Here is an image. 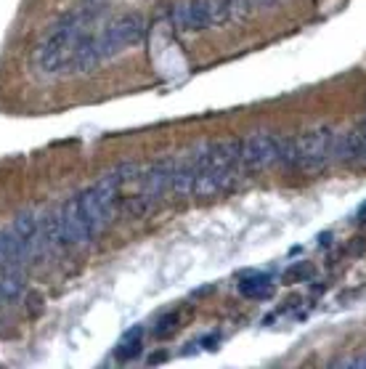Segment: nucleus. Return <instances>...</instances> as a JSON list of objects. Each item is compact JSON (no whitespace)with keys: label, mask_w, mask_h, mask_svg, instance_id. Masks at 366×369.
<instances>
[{"label":"nucleus","mask_w":366,"mask_h":369,"mask_svg":"<svg viewBox=\"0 0 366 369\" xmlns=\"http://www.w3.org/2000/svg\"><path fill=\"white\" fill-rule=\"evenodd\" d=\"M138 162H122L109 173H103L93 186L77 191L66 205L43 221V247L77 250L91 245L103 228L109 226L120 208V189L141 176Z\"/></svg>","instance_id":"1"},{"label":"nucleus","mask_w":366,"mask_h":369,"mask_svg":"<svg viewBox=\"0 0 366 369\" xmlns=\"http://www.w3.org/2000/svg\"><path fill=\"white\" fill-rule=\"evenodd\" d=\"M96 14H98L96 6H83V9L69 11L64 19H59L54 27L48 29L46 40L35 51V69L43 72V75H56V72L66 69L77 40L88 32Z\"/></svg>","instance_id":"2"},{"label":"nucleus","mask_w":366,"mask_h":369,"mask_svg":"<svg viewBox=\"0 0 366 369\" xmlns=\"http://www.w3.org/2000/svg\"><path fill=\"white\" fill-rule=\"evenodd\" d=\"M242 176V141L228 138V141L207 143L205 162L199 171L194 194L197 197H215L231 189L236 178Z\"/></svg>","instance_id":"3"},{"label":"nucleus","mask_w":366,"mask_h":369,"mask_svg":"<svg viewBox=\"0 0 366 369\" xmlns=\"http://www.w3.org/2000/svg\"><path fill=\"white\" fill-rule=\"evenodd\" d=\"M173 176H176V157H162V160L151 162L146 171L136 181H141L138 191L125 202V213H131L133 218L149 216L151 210L162 202V197L173 189Z\"/></svg>","instance_id":"4"},{"label":"nucleus","mask_w":366,"mask_h":369,"mask_svg":"<svg viewBox=\"0 0 366 369\" xmlns=\"http://www.w3.org/2000/svg\"><path fill=\"white\" fill-rule=\"evenodd\" d=\"M143 35H146V21H143L138 14H128V16L114 19L106 29L96 32L101 59L106 61V59H112L114 54H120L122 48H131L136 46V43H141Z\"/></svg>","instance_id":"5"},{"label":"nucleus","mask_w":366,"mask_h":369,"mask_svg":"<svg viewBox=\"0 0 366 369\" xmlns=\"http://www.w3.org/2000/svg\"><path fill=\"white\" fill-rule=\"evenodd\" d=\"M332 143L335 131L321 125L300 136V171L303 173H321L327 165H332Z\"/></svg>","instance_id":"6"},{"label":"nucleus","mask_w":366,"mask_h":369,"mask_svg":"<svg viewBox=\"0 0 366 369\" xmlns=\"http://www.w3.org/2000/svg\"><path fill=\"white\" fill-rule=\"evenodd\" d=\"M276 152H279V138L268 133H253L242 141V173H260L276 165Z\"/></svg>","instance_id":"7"},{"label":"nucleus","mask_w":366,"mask_h":369,"mask_svg":"<svg viewBox=\"0 0 366 369\" xmlns=\"http://www.w3.org/2000/svg\"><path fill=\"white\" fill-rule=\"evenodd\" d=\"M205 152L207 143H199L194 149L183 152L181 157H176V176H173V191L176 194H194L199 171H202V162H205Z\"/></svg>","instance_id":"8"},{"label":"nucleus","mask_w":366,"mask_h":369,"mask_svg":"<svg viewBox=\"0 0 366 369\" xmlns=\"http://www.w3.org/2000/svg\"><path fill=\"white\" fill-rule=\"evenodd\" d=\"M176 24L186 32H202L218 24V0H191L176 9Z\"/></svg>","instance_id":"9"},{"label":"nucleus","mask_w":366,"mask_h":369,"mask_svg":"<svg viewBox=\"0 0 366 369\" xmlns=\"http://www.w3.org/2000/svg\"><path fill=\"white\" fill-rule=\"evenodd\" d=\"M276 165H282L284 171H300V136L298 138H279Z\"/></svg>","instance_id":"10"},{"label":"nucleus","mask_w":366,"mask_h":369,"mask_svg":"<svg viewBox=\"0 0 366 369\" xmlns=\"http://www.w3.org/2000/svg\"><path fill=\"white\" fill-rule=\"evenodd\" d=\"M141 327H136V330L125 338V340L120 343V348H117V356L120 359H136L138 353H141Z\"/></svg>","instance_id":"11"},{"label":"nucleus","mask_w":366,"mask_h":369,"mask_svg":"<svg viewBox=\"0 0 366 369\" xmlns=\"http://www.w3.org/2000/svg\"><path fill=\"white\" fill-rule=\"evenodd\" d=\"M242 293L250 295V298H253V295H258V298L265 295L268 293V276H253V279H244Z\"/></svg>","instance_id":"12"},{"label":"nucleus","mask_w":366,"mask_h":369,"mask_svg":"<svg viewBox=\"0 0 366 369\" xmlns=\"http://www.w3.org/2000/svg\"><path fill=\"white\" fill-rule=\"evenodd\" d=\"M176 324H178V313H168V316H162L160 322H157V335H160V338H165V335H168V332H173L176 330Z\"/></svg>","instance_id":"13"},{"label":"nucleus","mask_w":366,"mask_h":369,"mask_svg":"<svg viewBox=\"0 0 366 369\" xmlns=\"http://www.w3.org/2000/svg\"><path fill=\"white\" fill-rule=\"evenodd\" d=\"M350 364H353V367H366V353L364 356H358L356 361H350Z\"/></svg>","instance_id":"14"},{"label":"nucleus","mask_w":366,"mask_h":369,"mask_svg":"<svg viewBox=\"0 0 366 369\" xmlns=\"http://www.w3.org/2000/svg\"><path fill=\"white\" fill-rule=\"evenodd\" d=\"M88 3H93V0H88Z\"/></svg>","instance_id":"15"}]
</instances>
